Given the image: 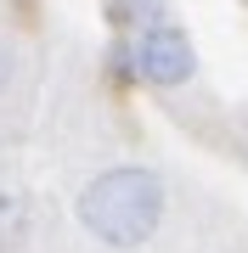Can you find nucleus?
<instances>
[{
  "label": "nucleus",
  "mask_w": 248,
  "mask_h": 253,
  "mask_svg": "<svg viewBox=\"0 0 248 253\" xmlns=\"http://www.w3.org/2000/svg\"><path fill=\"white\" fill-rule=\"evenodd\" d=\"M113 68L124 73V79H147L158 90H175V84H186L198 73V51L192 40L181 34V23H152L141 28V34H124V45L113 51Z\"/></svg>",
  "instance_id": "2"
},
{
  "label": "nucleus",
  "mask_w": 248,
  "mask_h": 253,
  "mask_svg": "<svg viewBox=\"0 0 248 253\" xmlns=\"http://www.w3.org/2000/svg\"><path fill=\"white\" fill-rule=\"evenodd\" d=\"M74 214L101 248H141L164 225V174L147 163H113L85 180Z\"/></svg>",
  "instance_id": "1"
},
{
  "label": "nucleus",
  "mask_w": 248,
  "mask_h": 253,
  "mask_svg": "<svg viewBox=\"0 0 248 253\" xmlns=\"http://www.w3.org/2000/svg\"><path fill=\"white\" fill-rule=\"evenodd\" d=\"M11 62H17V56H11V45H6V40H0V90H6V84H11Z\"/></svg>",
  "instance_id": "4"
},
{
  "label": "nucleus",
  "mask_w": 248,
  "mask_h": 253,
  "mask_svg": "<svg viewBox=\"0 0 248 253\" xmlns=\"http://www.w3.org/2000/svg\"><path fill=\"white\" fill-rule=\"evenodd\" d=\"M113 17L124 34H141L152 23H169V0H113Z\"/></svg>",
  "instance_id": "3"
}]
</instances>
